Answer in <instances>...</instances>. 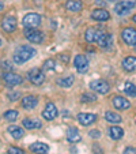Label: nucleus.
Wrapping results in <instances>:
<instances>
[{
    "instance_id": "f257e3e1",
    "label": "nucleus",
    "mask_w": 136,
    "mask_h": 154,
    "mask_svg": "<svg viewBox=\"0 0 136 154\" xmlns=\"http://www.w3.org/2000/svg\"><path fill=\"white\" fill-rule=\"evenodd\" d=\"M35 55H37V51L33 47H30V45H20L14 52V63L23 64L26 61H29L30 59H33Z\"/></svg>"
},
{
    "instance_id": "f03ea898",
    "label": "nucleus",
    "mask_w": 136,
    "mask_h": 154,
    "mask_svg": "<svg viewBox=\"0 0 136 154\" xmlns=\"http://www.w3.org/2000/svg\"><path fill=\"white\" fill-rule=\"evenodd\" d=\"M23 35L27 38V41H30L33 44H42L44 40H45L44 33L38 29H27V27H25Z\"/></svg>"
},
{
    "instance_id": "7ed1b4c3",
    "label": "nucleus",
    "mask_w": 136,
    "mask_h": 154,
    "mask_svg": "<svg viewBox=\"0 0 136 154\" xmlns=\"http://www.w3.org/2000/svg\"><path fill=\"white\" fill-rule=\"evenodd\" d=\"M41 15L40 14H35V12H30V14H26L22 19V23H23L25 27L27 29H35L41 25Z\"/></svg>"
},
{
    "instance_id": "20e7f679",
    "label": "nucleus",
    "mask_w": 136,
    "mask_h": 154,
    "mask_svg": "<svg viewBox=\"0 0 136 154\" xmlns=\"http://www.w3.org/2000/svg\"><path fill=\"white\" fill-rule=\"evenodd\" d=\"M27 79H29L34 86H41V85L45 82V74H44V71L40 70V68H32V70L27 72Z\"/></svg>"
},
{
    "instance_id": "39448f33",
    "label": "nucleus",
    "mask_w": 136,
    "mask_h": 154,
    "mask_svg": "<svg viewBox=\"0 0 136 154\" xmlns=\"http://www.w3.org/2000/svg\"><path fill=\"white\" fill-rule=\"evenodd\" d=\"M90 89L98 94H107L110 90V85L104 79H95L90 82Z\"/></svg>"
},
{
    "instance_id": "423d86ee",
    "label": "nucleus",
    "mask_w": 136,
    "mask_h": 154,
    "mask_svg": "<svg viewBox=\"0 0 136 154\" xmlns=\"http://www.w3.org/2000/svg\"><path fill=\"white\" fill-rule=\"evenodd\" d=\"M121 40L129 47H136V29L125 27L121 30Z\"/></svg>"
},
{
    "instance_id": "0eeeda50",
    "label": "nucleus",
    "mask_w": 136,
    "mask_h": 154,
    "mask_svg": "<svg viewBox=\"0 0 136 154\" xmlns=\"http://www.w3.org/2000/svg\"><path fill=\"white\" fill-rule=\"evenodd\" d=\"M74 67L76 68V71L80 74H84L87 70H89V59L84 55H76L74 57Z\"/></svg>"
},
{
    "instance_id": "6e6552de",
    "label": "nucleus",
    "mask_w": 136,
    "mask_h": 154,
    "mask_svg": "<svg viewBox=\"0 0 136 154\" xmlns=\"http://www.w3.org/2000/svg\"><path fill=\"white\" fill-rule=\"evenodd\" d=\"M17 27H18L17 18L14 15H7V17L3 18V20H2V29L6 33H14L17 30Z\"/></svg>"
},
{
    "instance_id": "1a4fd4ad",
    "label": "nucleus",
    "mask_w": 136,
    "mask_h": 154,
    "mask_svg": "<svg viewBox=\"0 0 136 154\" xmlns=\"http://www.w3.org/2000/svg\"><path fill=\"white\" fill-rule=\"evenodd\" d=\"M3 81L6 85L8 86H18L23 82V78L19 75V74H15V72H11V71H6L3 74Z\"/></svg>"
},
{
    "instance_id": "9d476101",
    "label": "nucleus",
    "mask_w": 136,
    "mask_h": 154,
    "mask_svg": "<svg viewBox=\"0 0 136 154\" xmlns=\"http://www.w3.org/2000/svg\"><path fill=\"white\" fill-rule=\"evenodd\" d=\"M57 116H59V111H57V108H56V105L53 102H48L42 111V117L45 120H49L50 122V120H55Z\"/></svg>"
},
{
    "instance_id": "9b49d317",
    "label": "nucleus",
    "mask_w": 136,
    "mask_h": 154,
    "mask_svg": "<svg viewBox=\"0 0 136 154\" xmlns=\"http://www.w3.org/2000/svg\"><path fill=\"white\" fill-rule=\"evenodd\" d=\"M112 105L116 108V109H119V111H127V109L131 108L129 100H127L125 97H121V96L112 97Z\"/></svg>"
},
{
    "instance_id": "f8f14e48",
    "label": "nucleus",
    "mask_w": 136,
    "mask_h": 154,
    "mask_svg": "<svg viewBox=\"0 0 136 154\" xmlns=\"http://www.w3.org/2000/svg\"><path fill=\"white\" fill-rule=\"evenodd\" d=\"M95 42H98V45L104 49H107L113 45V35L110 33H105V32H101V34L98 35Z\"/></svg>"
},
{
    "instance_id": "ddd939ff",
    "label": "nucleus",
    "mask_w": 136,
    "mask_h": 154,
    "mask_svg": "<svg viewBox=\"0 0 136 154\" xmlns=\"http://www.w3.org/2000/svg\"><path fill=\"white\" fill-rule=\"evenodd\" d=\"M38 102H40V98H38L37 96L29 94V96L22 98V108L26 109V111H32V109H34V108L38 105Z\"/></svg>"
},
{
    "instance_id": "4468645a",
    "label": "nucleus",
    "mask_w": 136,
    "mask_h": 154,
    "mask_svg": "<svg viewBox=\"0 0 136 154\" xmlns=\"http://www.w3.org/2000/svg\"><path fill=\"white\" fill-rule=\"evenodd\" d=\"M97 115L94 113H78V116H76V120L79 122V124L82 125H90L93 124V123L97 122Z\"/></svg>"
},
{
    "instance_id": "2eb2a0df",
    "label": "nucleus",
    "mask_w": 136,
    "mask_h": 154,
    "mask_svg": "<svg viewBox=\"0 0 136 154\" xmlns=\"http://www.w3.org/2000/svg\"><path fill=\"white\" fill-rule=\"evenodd\" d=\"M91 19L94 20H99V22H105V20L110 19V14L109 11H106L105 8H95L93 12H91Z\"/></svg>"
},
{
    "instance_id": "dca6fc26",
    "label": "nucleus",
    "mask_w": 136,
    "mask_h": 154,
    "mask_svg": "<svg viewBox=\"0 0 136 154\" xmlns=\"http://www.w3.org/2000/svg\"><path fill=\"white\" fill-rule=\"evenodd\" d=\"M30 151L34 154H48L49 153V146L42 142H34L30 145Z\"/></svg>"
},
{
    "instance_id": "f3484780",
    "label": "nucleus",
    "mask_w": 136,
    "mask_h": 154,
    "mask_svg": "<svg viewBox=\"0 0 136 154\" xmlns=\"http://www.w3.org/2000/svg\"><path fill=\"white\" fill-rule=\"evenodd\" d=\"M121 66L127 72L136 71V56H127V57L121 61Z\"/></svg>"
},
{
    "instance_id": "a211bd4d",
    "label": "nucleus",
    "mask_w": 136,
    "mask_h": 154,
    "mask_svg": "<svg viewBox=\"0 0 136 154\" xmlns=\"http://www.w3.org/2000/svg\"><path fill=\"white\" fill-rule=\"evenodd\" d=\"M101 32L102 30L97 29V27H89V29L86 30V33H84V40H86L89 44L95 42L98 35L101 34Z\"/></svg>"
},
{
    "instance_id": "6ab92c4d",
    "label": "nucleus",
    "mask_w": 136,
    "mask_h": 154,
    "mask_svg": "<svg viewBox=\"0 0 136 154\" xmlns=\"http://www.w3.org/2000/svg\"><path fill=\"white\" fill-rule=\"evenodd\" d=\"M82 139V135L76 127H70L67 131V140L70 143H76Z\"/></svg>"
},
{
    "instance_id": "aec40b11",
    "label": "nucleus",
    "mask_w": 136,
    "mask_h": 154,
    "mask_svg": "<svg viewBox=\"0 0 136 154\" xmlns=\"http://www.w3.org/2000/svg\"><path fill=\"white\" fill-rule=\"evenodd\" d=\"M22 125L26 130H35V128H41L42 127V123L38 119H29V117H25L22 120Z\"/></svg>"
},
{
    "instance_id": "412c9836",
    "label": "nucleus",
    "mask_w": 136,
    "mask_h": 154,
    "mask_svg": "<svg viewBox=\"0 0 136 154\" xmlns=\"http://www.w3.org/2000/svg\"><path fill=\"white\" fill-rule=\"evenodd\" d=\"M7 131H8V134L11 135L14 139H17V140L25 137L23 127H19V125H10V127L7 128Z\"/></svg>"
},
{
    "instance_id": "4be33fe9",
    "label": "nucleus",
    "mask_w": 136,
    "mask_h": 154,
    "mask_svg": "<svg viewBox=\"0 0 136 154\" xmlns=\"http://www.w3.org/2000/svg\"><path fill=\"white\" fill-rule=\"evenodd\" d=\"M65 8L71 12H79L83 8V3H82L80 0H67Z\"/></svg>"
},
{
    "instance_id": "5701e85b",
    "label": "nucleus",
    "mask_w": 136,
    "mask_h": 154,
    "mask_svg": "<svg viewBox=\"0 0 136 154\" xmlns=\"http://www.w3.org/2000/svg\"><path fill=\"white\" fill-rule=\"evenodd\" d=\"M109 135L112 139L119 140L124 137V130H122L121 127H119V125H112V127L109 128Z\"/></svg>"
},
{
    "instance_id": "b1692460",
    "label": "nucleus",
    "mask_w": 136,
    "mask_h": 154,
    "mask_svg": "<svg viewBox=\"0 0 136 154\" xmlns=\"http://www.w3.org/2000/svg\"><path fill=\"white\" fill-rule=\"evenodd\" d=\"M74 82H75V78H74L72 75H68V76H63V78H59L57 81H56V83H57L60 87L68 89V87H71V86L74 85Z\"/></svg>"
},
{
    "instance_id": "393cba45",
    "label": "nucleus",
    "mask_w": 136,
    "mask_h": 154,
    "mask_svg": "<svg viewBox=\"0 0 136 154\" xmlns=\"http://www.w3.org/2000/svg\"><path fill=\"white\" fill-rule=\"evenodd\" d=\"M105 120L109 123H113V124H119V123L122 122V117L120 116L119 113H116V112L107 111L106 113H105Z\"/></svg>"
},
{
    "instance_id": "a878e982",
    "label": "nucleus",
    "mask_w": 136,
    "mask_h": 154,
    "mask_svg": "<svg viewBox=\"0 0 136 154\" xmlns=\"http://www.w3.org/2000/svg\"><path fill=\"white\" fill-rule=\"evenodd\" d=\"M124 93L129 97H136V85L132 82H125L124 83Z\"/></svg>"
},
{
    "instance_id": "bb28decb",
    "label": "nucleus",
    "mask_w": 136,
    "mask_h": 154,
    "mask_svg": "<svg viewBox=\"0 0 136 154\" xmlns=\"http://www.w3.org/2000/svg\"><path fill=\"white\" fill-rule=\"evenodd\" d=\"M129 11H131V10L127 8L125 6H122L121 3H117L116 6H114V12H116L119 17H125V15L129 14Z\"/></svg>"
},
{
    "instance_id": "cd10ccee",
    "label": "nucleus",
    "mask_w": 136,
    "mask_h": 154,
    "mask_svg": "<svg viewBox=\"0 0 136 154\" xmlns=\"http://www.w3.org/2000/svg\"><path fill=\"white\" fill-rule=\"evenodd\" d=\"M4 119L8 120V122H15V120L18 119V116H19V112L15 111V109H8L7 112H4Z\"/></svg>"
},
{
    "instance_id": "c85d7f7f",
    "label": "nucleus",
    "mask_w": 136,
    "mask_h": 154,
    "mask_svg": "<svg viewBox=\"0 0 136 154\" xmlns=\"http://www.w3.org/2000/svg\"><path fill=\"white\" fill-rule=\"evenodd\" d=\"M80 101L86 102V104H90V102H95L97 101V96L93 93H83L80 96Z\"/></svg>"
},
{
    "instance_id": "c756f323",
    "label": "nucleus",
    "mask_w": 136,
    "mask_h": 154,
    "mask_svg": "<svg viewBox=\"0 0 136 154\" xmlns=\"http://www.w3.org/2000/svg\"><path fill=\"white\" fill-rule=\"evenodd\" d=\"M7 153H8V154H26L23 149L17 147V146H10L8 150H7Z\"/></svg>"
},
{
    "instance_id": "7c9ffc66",
    "label": "nucleus",
    "mask_w": 136,
    "mask_h": 154,
    "mask_svg": "<svg viewBox=\"0 0 136 154\" xmlns=\"http://www.w3.org/2000/svg\"><path fill=\"white\" fill-rule=\"evenodd\" d=\"M119 3H121L122 6H125L127 8L132 10L136 6V0H119Z\"/></svg>"
},
{
    "instance_id": "2f4dec72",
    "label": "nucleus",
    "mask_w": 136,
    "mask_h": 154,
    "mask_svg": "<svg viewBox=\"0 0 136 154\" xmlns=\"http://www.w3.org/2000/svg\"><path fill=\"white\" fill-rule=\"evenodd\" d=\"M55 66H56V63H55V60H52V59H49V60H45L44 61V70H55Z\"/></svg>"
},
{
    "instance_id": "473e14b6",
    "label": "nucleus",
    "mask_w": 136,
    "mask_h": 154,
    "mask_svg": "<svg viewBox=\"0 0 136 154\" xmlns=\"http://www.w3.org/2000/svg\"><path fill=\"white\" fill-rule=\"evenodd\" d=\"M19 97H20L19 91H10L8 93V98L11 100V101H17V100H19Z\"/></svg>"
},
{
    "instance_id": "72a5a7b5",
    "label": "nucleus",
    "mask_w": 136,
    "mask_h": 154,
    "mask_svg": "<svg viewBox=\"0 0 136 154\" xmlns=\"http://www.w3.org/2000/svg\"><path fill=\"white\" fill-rule=\"evenodd\" d=\"M89 135L91 138H94V139H98V138L101 137V132H99V130H91L89 132Z\"/></svg>"
},
{
    "instance_id": "f704fd0d",
    "label": "nucleus",
    "mask_w": 136,
    "mask_h": 154,
    "mask_svg": "<svg viewBox=\"0 0 136 154\" xmlns=\"http://www.w3.org/2000/svg\"><path fill=\"white\" fill-rule=\"evenodd\" d=\"M122 154H136V147L128 146V147L124 149V153H122Z\"/></svg>"
},
{
    "instance_id": "c9c22d12",
    "label": "nucleus",
    "mask_w": 136,
    "mask_h": 154,
    "mask_svg": "<svg viewBox=\"0 0 136 154\" xmlns=\"http://www.w3.org/2000/svg\"><path fill=\"white\" fill-rule=\"evenodd\" d=\"M93 151H94L95 154H104V150H102V149L99 147L97 143H94V145H93Z\"/></svg>"
},
{
    "instance_id": "e433bc0d",
    "label": "nucleus",
    "mask_w": 136,
    "mask_h": 154,
    "mask_svg": "<svg viewBox=\"0 0 136 154\" xmlns=\"http://www.w3.org/2000/svg\"><path fill=\"white\" fill-rule=\"evenodd\" d=\"M11 67H12V66L8 63V61H6V63L3 61V63H2V68H3V70H6V68H7V70L10 71V70H11Z\"/></svg>"
},
{
    "instance_id": "4c0bfd02",
    "label": "nucleus",
    "mask_w": 136,
    "mask_h": 154,
    "mask_svg": "<svg viewBox=\"0 0 136 154\" xmlns=\"http://www.w3.org/2000/svg\"><path fill=\"white\" fill-rule=\"evenodd\" d=\"M3 8H4V4L2 3V2H0V11H2V10H3Z\"/></svg>"
},
{
    "instance_id": "58836bf2",
    "label": "nucleus",
    "mask_w": 136,
    "mask_h": 154,
    "mask_svg": "<svg viewBox=\"0 0 136 154\" xmlns=\"http://www.w3.org/2000/svg\"><path fill=\"white\" fill-rule=\"evenodd\" d=\"M132 20H133V22H135V23H136V14L132 17Z\"/></svg>"
},
{
    "instance_id": "ea45409f",
    "label": "nucleus",
    "mask_w": 136,
    "mask_h": 154,
    "mask_svg": "<svg viewBox=\"0 0 136 154\" xmlns=\"http://www.w3.org/2000/svg\"><path fill=\"white\" fill-rule=\"evenodd\" d=\"M107 2H119V0H107Z\"/></svg>"
},
{
    "instance_id": "a19ab883",
    "label": "nucleus",
    "mask_w": 136,
    "mask_h": 154,
    "mask_svg": "<svg viewBox=\"0 0 136 154\" xmlns=\"http://www.w3.org/2000/svg\"><path fill=\"white\" fill-rule=\"evenodd\" d=\"M0 45H2V40H0Z\"/></svg>"
},
{
    "instance_id": "79ce46f5",
    "label": "nucleus",
    "mask_w": 136,
    "mask_h": 154,
    "mask_svg": "<svg viewBox=\"0 0 136 154\" xmlns=\"http://www.w3.org/2000/svg\"><path fill=\"white\" fill-rule=\"evenodd\" d=\"M135 49H136V47H135Z\"/></svg>"
}]
</instances>
